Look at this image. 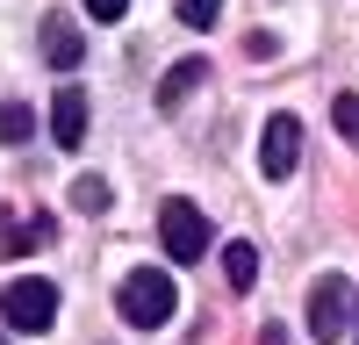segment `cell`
Here are the masks:
<instances>
[{
	"label": "cell",
	"mask_w": 359,
	"mask_h": 345,
	"mask_svg": "<svg viewBox=\"0 0 359 345\" xmlns=\"http://www.w3.org/2000/svg\"><path fill=\"white\" fill-rule=\"evenodd\" d=\"M172 273H158V266H137L130 280H123V295H115V309L130 316L137 331H158V324H172Z\"/></svg>",
	"instance_id": "6da1fadb"
},
{
	"label": "cell",
	"mask_w": 359,
	"mask_h": 345,
	"mask_svg": "<svg viewBox=\"0 0 359 345\" xmlns=\"http://www.w3.org/2000/svg\"><path fill=\"white\" fill-rule=\"evenodd\" d=\"M0 324H8V331H29V338L50 331V324H57V288L36 280V273L8 280V288H0Z\"/></svg>",
	"instance_id": "7a4b0ae2"
},
{
	"label": "cell",
	"mask_w": 359,
	"mask_h": 345,
	"mask_svg": "<svg viewBox=\"0 0 359 345\" xmlns=\"http://www.w3.org/2000/svg\"><path fill=\"white\" fill-rule=\"evenodd\" d=\"M352 295H359V288H352L345 273H323V280L309 288V338H316V345H338V338H345Z\"/></svg>",
	"instance_id": "3957f363"
},
{
	"label": "cell",
	"mask_w": 359,
	"mask_h": 345,
	"mask_svg": "<svg viewBox=\"0 0 359 345\" xmlns=\"http://www.w3.org/2000/svg\"><path fill=\"white\" fill-rule=\"evenodd\" d=\"M158 245L180 259V266H194V259L208 252V216L194 209V201H165L158 209Z\"/></svg>",
	"instance_id": "277c9868"
},
{
	"label": "cell",
	"mask_w": 359,
	"mask_h": 345,
	"mask_svg": "<svg viewBox=\"0 0 359 345\" xmlns=\"http://www.w3.org/2000/svg\"><path fill=\"white\" fill-rule=\"evenodd\" d=\"M302 165V123L294 115H266V137H259V172L266 180H287Z\"/></svg>",
	"instance_id": "5b68a950"
},
{
	"label": "cell",
	"mask_w": 359,
	"mask_h": 345,
	"mask_svg": "<svg viewBox=\"0 0 359 345\" xmlns=\"http://www.w3.org/2000/svg\"><path fill=\"white\" fill-rule=\"evenodd\" d=\"M50 137L65 144V151L86 144V94H79V86H57V101H50Z\"/></svg>",
	"instance_id": "8992f818"
},
{
	"label": "cell",
	"mask_w": 359,
	"mask_h": 345,
	"mask_svg": "<svg viewBox=\"0 0 359 345\" xmlns=\"http://www.w3.org/2000/svg\"><path fill=\"white\" fill-rule=\"evenodd\" d=\"M43 58L57 72H72L79 58H86V43H79V29H72V15H43Z\"/></svg>",
	"instance_id": "52a82bcc"
},
{
	"label": "cell",
	"mask_w": 359,
	"mask_h": 345,
	"mask_svg": "<svg viewBox=\"0 0 359 345\" xmlns=\"http://www.w3.org/2000/svg\"><path fill=\"white\" fill-rule=\"evenodd\" d=\"M201 72H208V58H180V65L158 79V108H180V101H187L194 86H201Z\"/></svg>",
	"instance_id": "ba28073f"
},
{
	"label": "cell",
	"mask_w": 359,
	"mask_h": 345,
	"mask_svg": "<svg viewBox=\"0 0 359 345\" xmlns=\"http://www.w3.org/2000/svg\"><path fill=\"white\" fill-rule=\"evenodd\" d=\"M0 245H8V259L43 252V245H50V216H29V223H15V216H8V238H0Z\"/></svg>",
	"instance_id": "9c48e42d"
},
{
	"label": "cell",
	"mask_w": 359,
	"mask_h": 345,
	"mask_svg": "<svg viewBox=\"0 0 359 345\" xmlns=\"http://www.w3.org/2000/svg\"><path fill=\"white\" fill-rule=\"evenodd\" d=\"M223 273H230V288H252V280H259V252L237 238V245L223 252Z\"/></svg>",
	"instance_id": "30bf717a"
},
{
	"label": "cell",
	"mask_w": 359,
	"mask_h": 345,
	"mask_svg": "<svg viewBox=\"0 0 359 345\" xmlns=\"http://www.w3.org/2000/svg\"><path fill=\"white\" fill-rule=\"evenodd\" d=\"M29 130H36V115L22 101H0V144H29Z\"/></svg>",
	"instance_id": "8fae6325"
},
{
	"label": "cell",
	"mask_w": 359,
	"mask_h": 345,
	"mask_svg": "<svg viewBox=\"0 0 359 345\" xmlns=\"http://www.w3.org/2000/svg\"><path fill=\"white\" fill-rule=\"evenodd\" d=\"M216 15H223V0H180V22L187 29H216Z\"/></svg>",
	"instance_id": "7c38bea8"
},
{
	"label": "cell",
	"mask_w": 359,
	"mask_h": 345,
	"mask_svg": "<svg viewBox=\"0 0 359 345\" xmlns=\"http://www.w3.org/2000/svg\"><path fill=\"white\" fill-rule=\"evenodd\" d=\"M72 201H79L86 216H101V209H108L115 194H108V180H79V187H72Z\"/></svg>",
	"instance_id": "4fadbf2b"
},
{
	"label": "cell",
	"mask_w": 359,
	"mask_h": 345,
	"mask_svg": "<svg viewBox=\"0 0 359 345\" xmlns=\"http://www.w3.org/2000/svg\"><path fill=\"white\" fill-rule=\"evenodd\" d=\"M331 115H338V137H345V144H359V101H352V94H338V108H331Z\"/></svg>",
	"instance_id": "5bb4252c"
},
{
	"label": "cell",
	"mask_w": 359,
	"mask_h": 345,
	"mask_svg": "<svg viewBox=\"0 0 359 345\" xmlns=\"http://www.w3.org/2000/svg\"><path fill=\"white\" fill-rule=\"evenodd\" d=\"M86 15H94V22H123L130 0H86Z\"/></svg>",
	"instance_id": "9a60e30c"
},
{
	"label": "cell",
	"mask_w": 359,
	"mask_h": 345,
	"mask_svg": "<svg viewBox=\"0 0 359 345\" xmlns=\"http://www.w3.org/2000/svg\"><path fill=\"white\" fill-rule=\"evenodd\" d=\"M259 345H287V331H280V324H266V331H259Z\"/></svg>",
	"instance_id": "2e32d148"
},
{
	"label": "cell",
	"mask_w": 359,
	"mask_h": 345,
	"mask_svg": "<svg viewBox=\"0 0 359 345\" xmlns=\"http://www.w3.org/2000/svg\"><path fill=\"white\" fill-rule=\"evenodd\" d=\"M352 309H359V295H352Z\"/></svg>",
	"instance_id": "e0dca14e"
},
{
	"label": "cell",
	"mask_w": 359,
	"mask_h": 345,
	"mask_svg": "<svg viewBox=\"0 0 359 345\" xmlns=\"http://www.w3.org/2000/svg\"><path fill=\"white\" fill-rule=\"evenodd\" d=\"M0 345H8V338H0Z\"/></svg>",
	"instance_id": "ac0fdd59"
}]
</instances>
